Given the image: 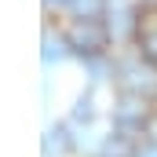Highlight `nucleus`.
<instances>
[{
    "label": "nucleus",
    "instance_id": "nucleus-1",
    "mask_svg": "<svg viewBox=\"0 0 157 157\" xmlns=\"http://www.w3.org/2000/svg\"><path fill=\"white\" fill-rule=\"evenodd\" d=\"M62 37H66V44H70V51L80 55V59L106 55V48H110V40H113L102 18H73V26H70Z\"/></svg>",
    "mask_w": 157,
    "mask_h": 157
},
{
    "label": "nucleus",
    "instance_id": "nucleus-2",
    "mask_svg": "<svg viewBox=\"0 0 157 157\" xmlns=\"http://www.w3.org/2000/svg\"><path fill=\"white\" fill-rule=\"evenodd\" d=\"M113 77H117L121 95H139V99H154L157 95V66H150L143 55L121 62Z\"/></svg>",
    "mask_w": 157,
    "mask_h": 157
},
{
    "label": "nucleus",
    "instance_id": "nucleus-3",
    "mask_svg": "<svg viewBox=\"0 0 157 157\" xmlns=\"http://www.w3.org/2000/svg\"><path fill=\"white\" fill-rule=\"evenodd\" d=\"M113 128L121 132H132V135H146L154 110H150V99H139V95H121L117 106H113Z\"/></svg>",
    "mask_w": 157,
    "mask_h": 157
},
{
    "label": "nucleus",
    "instance_id": "nucleus-4",
    "mask_svg": "<svg viewBox=\"0 0 157 157\" xmlns=\"http://www.w3.org/2000/svg\"><path fill=\"white\" fill-rule=\"evenodd\" d=\"M139 26L143 18L135 15V7H124V4H110V15H106V29L113 40H128V37H139Z\"/></svg>",
    "mask_w": 157,
    "mask_h": 157
},
{
    "label": "nucleus",
    "instance_id": "nucleus-5",
    "mask_svg": "<svg viewBox=\"0 0 157 157\" xmlns=\"http://www.w3.org/2000/svg\"><path fill=\"white\" fill-rule=\"evenodd\" d=\"M73 150H77V139L70 135V124H51V128H44L40 157H70Z\"/></svg>",
    "mask_w": 157,
    "mask_h": 157
},
{
    "label": "nucleus",
    "instance_id": "nucleus-6",
    "mask_svg": "<svg viewBox=\"0 0 157 157\" xmlns=\"http://www.w3.org/2000/svg\"><path fill=\"white\" fill-rule=\"evenodd\" d=\"M139 139L132 135V132H121V128H113L102 143H99V154L95 157H139Z\"/></svg>",
    "mask_w": 157,
    "mask_h": 157
},
{
    "label": "nucleus",
    "instance_id": "nucleus-7",
    "mask_svg": "<svg viewBox=\"0 0 157 157\" xmlns=\"http://www.w3.org/2000/svg\"><path fill=\"white\" fill-rule=\"evenodd\" d=\"M135 44H139V55H143L150 66H157V22H143Z\"/></svg>",
    "mask_w": 157,
    "mask_h": 157
},
{
    "label": "nucleus",
    "instance_id": "nucleus-8",
    "mask_svg": "<svg viewBox=\"0 0 157 157\" xmlns=\"http://www.w3.org/2000/svg\"><path fill=\"white\" fill-rule=\"evenodd\" d=\"M66 51H70V44H66V37H59V33L44 29V51H40L44 66H51V62H62V59H66Z\"/></svg>",
    "mask_w": 157,
    "mask_h": 157
},
{
    "label": "nucleus",
    "instance_id": "nucleus-9",
    "mask_svg": "<svg viewBox=\"0 0 157 157\" xmlns=\"http://www.w3.org/2000/svg\"><path fill=\"white\" fill-rule=\"evenodd\" d=\"M70 11L73 18H106L110 0H70Z\"/></svg>",
    "mask_w": 157,
    "mask_h": 157
},
{
    "label": "nucleus",
    "instance_id": "nucleus-10",
    "mask_svg": "<svg viewBox=\"0 0 157 157\" xmlns=\"http://www.w3.org/2000/svg\"><path fill=\"white\" fill-rule=\"evenodd\" d=\"M70 121H73V124H91V121H95V99H91V91H80L77 95Z\"/></svg>",
    "mask_w": 157,
    "mask_h": 157
},
{
    "label": "nucleus",
    "instance_id": "nucleus-11",
    "mask_svg": "<svg viewBox=\"0 0 157 157\" xmlns=\"http://www.w3.org/2000/svg\"><path fill=\"white\" fill-rule=\"evenodd\" d=\"M139 157H157V143H146V146L139 150Z\"/></svg>",
    "mask_w": 157,
    "mask_h": 157
},
{
    "label": "nucleus",
    "instance_id": "nucleus-12",
    "mask_svg": "<svg viewBox=\"0 0 157 157\" xmlns=\"http://www.w3.org/2000/svg\"><path fill=\"white\" fill-rule=\"evenodd\" d=\"M44 7L51 11V7H70V0H44Z\"/></svg>",
    "mask_w": 157,
    "mask_h": 157
},
{
    "label": "nucleus",
    "instance_id": "nucleus-13",
    "mask_svg": "<svg viewBox=\"0 0 157 157\" xmlns=\"http://www.w3.org/2000/svg\"><path fill=\"white\" fill-rule=\"evenodd\" d=\"M139 4H143L146 11H157V0H139Z\"/></svg>",
    "mask_w": 157,
    "mask_h": 157
}]
</instances>
